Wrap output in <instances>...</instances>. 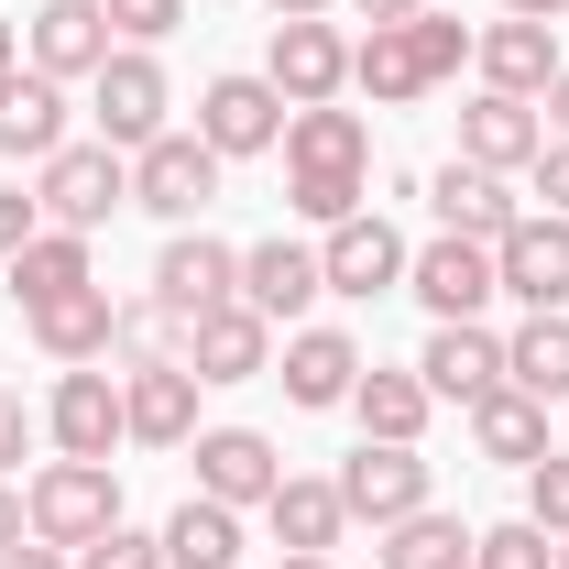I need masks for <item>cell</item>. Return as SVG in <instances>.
Wrapping results in <instances>:
<instances>
[{
  "label": "cell",
  "mask_w": 569,
  "mask_h": 569,
  "mask_svg": "<svg viewBox=\"0 0 569 569\" xmlns=\"http://www.w3.org/2000/svg\"><path fill=\"white\" fill-rule=\"evenodd\" d=\"M361 187H372V121L340 110V99L296 110V121H284V209L318 219V230H340V219L361 209Z\"/></svg>",
  "instance_id": "cell-1"
},
{
  "label": "cell",
  "mask_w": 569,
  "mask_h": 569,
  "mask_svg": "<svg viewBox=\"0 0 569 569\" xmlns=\"http://www.w3.org/2000/svg\"><path fill=\"white\" fill-rule=\"evenodd\" d=\"M460 56H471V33H460L449 11H406V22H372L351 44V88H372L383 110H406L438 77H460Z\"/></svg>",
  "instance_id": "cell-2"
},
{
  "label": "cell",
  "mask_w": 569,
  "mask_h": 569,
  "mask_svg": "<svg viewBox=\"0 0 569 569\" xmlns=\"http://www.w3.org/2000/svg\"><path fill=\"white\" fill-rule=\"evenodd\" d=\"M22 515H33V537L44 548H88V537H110L121 526V482H110V460H44L33 482H22Z\"/></svg>",
  "instance_id": "cell-3"
},
{
  "label": "cell",
  "mask_w": 569,
  "mask_h": 569,
  "mask_svg": "<svg viewBox=\"0 0 569 569\" xmlns=\"http://www.w3.org/2000/svg\"><path fill=\"white\" fill-rule=\"evenodd\" d=\"M33 209H44V230H99L110 209H132V164H121V142H67V153H44Z\"/></svg>",
  "instance_id": "cell-4"
},
{
  "label": "cell",
  "mask_w": 569,
  "mask_h": 569,
  "mask_svg": "<svg viewBox=\"0 0 569 569\" xmlns=\"http://www.w3.org/2000/svg\"><path fill=\"white\" fill-rule=\"evenodd\" d=\"M209 198H219V153L198 132H153L132 153V209H153V219H209Z\"/></svg>",
  "instance_id": "cell-5"
},
{
  "label": "cell",
  "mask_w": 569,
  "mask_h": 569,
  "mask_svg": "<svg viewBox=\"0 0 569 569\" xmlns=\"http://www.w3.org/2000/svg\"><path fill=\"white\" fill-rule=\"evenodd\" d=\"M329 482H340V503H351V526H395V515L438 503V471H427L417 449H395V438H361Z\"/></svg>",
  "instance_id": "cell-6"
},
{
  "label": "cell",
  "mask_w": 569,
  "mask_h": 569,
  "mask_svg": "<svg viewBox=\"0 0 569 569\" xmlns=\"http://www.w3.org/2000/svg\"><path fill=\"white\" fill-rule=\"evenodd\" d=\"M88 110H99V142H121V153H142V142L164 132L176 88H164V67H153V44H121L110 67L88 77Z\"/></svg>",
  "instance_id": "cell-7"
},
{
  "label": "cell",
  "mask_w": 569,
  "mask_h": 569,
  "mask_svg": "<svg viewBox=\"0 0 569 569\" xmlns=\"http://www.w3.org/2000/svg\"><path fill=\"white\" fill-rule=\"evenodd\" d=\"M406 296H417L427 318H482L503 284H493V241H460V230H438L427 252H406Z\"/></svg>",
  "instance_id": "cell-8"
},
{
  "label": "cell",
  "mask_w": 569,
  "mask_h": 569,
  "mask_svg": "<svg viewBox=\"0 0 569 569\" xmlns=\"http://www.w3.org/2000/svg\"><path fill=\"white\" fill-rule=\"evenodd\" d=\"M284 121H296V110H284L274 77H209V99H198V142H209L219 164H230V153H274Z\"/></svg>",
  "instance_id": "cell-9"
},
{
  "label": "cell",
  "mask_w": 569,
  "mask_h": 569,
  "mask_svg": "<svg viewBox=\"0 0 569 569\" xmlns=\"http://www.w3.org/2000/svg\"><path fill=\"white\" fill-rule=\"evenodd\" d=\"M230 296H241V252L209 241V230H176L164 263H153V307L187 329V318H209V307H230Z\"/></svg>",
  "instance_id": "cell-10"
},
{
  "label": "cell",
  "mask_w": 569,
  "mask_h": 569,
  "mask_svg": "<svg viewBox=\"0 0 569 569\" xmlns=\"http://www.w3.org/2000/svg\"><path fill=\"white\" fill-rule=\"evenodd\" d=\"M44 438H56L67 460H110V449L132 438V417H121V372H88V361H77L67 383L44 395Z\"/></svg>",
  "instance_id": "cell-11"
},
{
  "label": "cell",
  "mask_w": 569,
  "mask_h": 569,
  "mask_svg": "<svg viewBox=\"0 0 569 569\" xmlns=\"http://www.w3.org/2000/svg\"><path fill=\"white\" fill-rule=\"evenodd\" d=\"M263 77L284 88V110H318V99H340L351 88V44H340V22L318 11V22H274V56Z\"/></svg>",
  "instance_id": "cell-12"
},
{
  "label": "cell",
  "mask_w": 569,
  "mask_h": 569,
  "mask_svg": "<svg viewBox=\"0 0 569 569\" xmlns=\"http://www.w3.org/2000/svg\"><path fill=\"white\" fill-rule=\"evenodd\" d=\"M417 383L438 395V406H482V395L503 383V340L482 329V318H438L427 351H417Z\"/></svg>",
  "instance_id": "cell-13"
},
{
  "label": "cell",
  "mask_w": 569,
  "mask_h": 569,
  "mask_svg": "<svg viewBox=\"0 0 569 569\" xmlns=\"http://www.w3.org/2000/svg\"><path fill=\"white\" fill-rule=\"evenodd\" d=\"M493 284H503V296H526V307H569V219L526 209L493 241Z\"/></svg>",
  "instance_id": "cell-14"
},
{
  "label": "cell",
  "mask_w": 569,
  "mask_h": 569,
  "mask_svg": "<svg viewBox=\"0 0 569 569\" xmlns=\"http://www.w3.org/2000/svg\"><path fill=\"white\" fill-rule=\"evenodd\" d=\"M187 372H198V383H252V372H274V318H252L241 296L209 307V318H187Z\"/></svg>",
  "instance_id": "cell-15"
},
{
  "label": "cell",
  "mask_w": 569,
  "mask_h": 569,
  "mask_svg": "<svg viewBox=\"0 0 569 569\" xmlns=\"http://www.w3.org/2000/svg\"><path fill=\"white\" fill-rule=\"evenodd\" d=\"M187 449H198V493L209 503H274V482H284L263 427H198Z\"/></svg>",
  "instance_id": "cell-16"
},
{
  "label": "cell",
  "mask_w": 569,
  "mask_h": 569,
  "mask_svg": "<svg viewBox=\"0 0 569 569\" xmlns=\"http://www.w3.org/2000/svg\"><path fill=\"white\" fill-rule=\"evenodd\" d=\"M318 274H329V296H395V284H406V241H395V219L351 209L329 241H318Z\"/></svg>",
  "instance_id": "cell-17"
},
{
  "label": "cell",
  "mask_w": 569,
  "mask_h": 569,
  "mask_svg": "<svg viewBox=\"0 0 569 569\" xmlns=\"http://www.w3.org/2000/svg\"><path fill=\"white\" fill-rule=\"evenodd\" d=\"M121 417H132L142 449H187L198 438V372L187 361H132L121 372Z\"/></svg>",
  "instance_id": "cell-18"
},
{
  "label": "cell",
  "mask_w": 569,
  "mask_h": 569,
  "mask_svg": "<svg viewBox=\"0 0 569 569\" xmlns=\"http://www.w3.org/2000/svg\"><path fill=\"white\" fill-rule=\"evenodd\" d=\"M22 44H33V77H56V88H67V77H99L110 56H121V44H110V11H99V0H44Z\"/></svg>",
  "instance_id": "cell-19"
},
{
  "label": "cell",
  "mask_w": 569,
  "mask_h": 569,
  "mask_svg": "<svg viewBox=\"0 0 569 569\" xmlns=\"http://www.w3.org/2000/svg\"><path fill=\"white\" fill-rule=\"evenodd\" d=\"M318 296H329V274H318V241H252V252H241V307H252V318H307V307H318Z\"/></svg>",
  "instance_id": "cell-20"
},
{
  "label": "cell",
  "mask_w": 569,
  "mask_h": 569,
  "mask_svg": "<svg viewBox=\"0 0 569 569\" xmlns=\"http://www.w3.org/2000/svg\"><path fill=\"white\" fill-rule=\"evenodd\" d=\"M427 209H438V230H460V241H503V230L526 219V209H515V187H503L493 164H460V153L427 176Z\"/></svg>",
  "instance_id": "cell-21"
},
{
  "label": "cell",
  "mask_w": 569,
  "mask_h": 569,
  "mask_svg": "<svg viewBox=\"0 0 569 569\" xmlns=\"http://www.w3.org/2000/svg\"><path fill=\"white\" fill-rule=\"evenodd\" d=\"M537 153H548L537 99H503V88H482V99L460 110V164H493V176H515V164H537Z\"/></svg>",
  "instance_id": "cell-22"
},
{
  "label": "cell",
  "mask_w": 569,
  "mask_h": 569,
  "mask_svg": "<svg viewBox=\"0 0 569 569\" xmlns=\"http://www.w3.org/2000/svg\"><path fill=\"white\" fill-rule=\"evenodd\" d=\"M471 67H482V88H503V99H548V77H559V33L503 11L493 33H471Z\"/></svg>",
  "instance_id": "cell-23"
},
{
  "label": "cell",
  "mask_w": 569,
  "mask_h": 569,
  "mask_svg": "<svg viewBox=\"0 0 569 569\" xmlns=\"http://www.w3.org/2000/svg\"><path fill=\"white\" fill-rule=\"evenodd\" d=\"M110 318H121V307H110V284H77V296H44V307H22V329H33V351L44 361H110Z\"/></svg>",
  "instance_id": "cell-24"
},
{
  "label": "cell",
  "mask_w": 569,
  "mask_h": 569,
  "mask_svg": "<svg viewBox=\"0 0 569 569\" xmlns=\"http://www.w3.org/2000/svg\"><path fill=\"white\" fill-rule=\"evenodd\" d=\"M0 153H11V164L67 153V88H56V77H33V67L0 77Z\"/></svg>",
  "instance_id": "cell-25"
},
{
  "label": "cell",
  "mask_w": 569,
  "mask_h": 569,
  "mask_svg": "<svg viewBox=\"0 0 569 569\" xmlns=\"http://www.w3.org/2000/svg\"><path fill=\"white\" fill-rule=\"evenodd\" d=\"M274 383H284V406H351V383H361V340H351V329H296Z\"/></svg>",
  "instance_id": "cell-26"
},
{
  "label": "cell",
  "mask_w": 569,
  "mask_h": 569,
  "mask_svg": "<svg viewBox=\"0 0 569 569\" xmlns=\"http://www.w3.org/2000/svg\"><path fill=\"white\" fill-rule=\"evenodd\" d=\"M263 526H274L284 559H329V548L351 537V503H340V482H296V471H284L274 503H263Z\"/></svg>",
  "instance_id": "cell-27"
},
{
  "label": "cell",
  "mask_w": 569,
  "mask_h": 569,
  "mask_svg": "<svg viewBox=\"0 0 569 569\" xmlns=\"http://www.w3.org/2000/svg\"><path fill=\"white\" fill-rule=\"evenodd\" d=\"M471 449L503 460V471H537V460H548V406H537V395H515V383H493V395L471 406Z\"/></svg>",
  "instance_id": "cell-28"
},
{
  "label": "cell",
  "mask_w": 569,
  "mask_h": 569,
  "mask_svg": "<svg viewBox=\"0 0 569 569\" xmlns=\"http://www.w3.org/2000/svg\"><path fill=\"white\" fill-rule=\"evenodd\" d=\"M503 383L537 395V406H569V318L559 307H526V329L503 340Z\"/></svg>",
  "instance_id": "cell-29"
},
{
  "label": "cell",
  "mask_w": 569,
  "mask_h": 569,
  "mask_svg": "<svg viewBox=\"0 0 569 569\" xmlns=\"http://www.w3.org/2000/svg\"><path fill=\"white\" fill-rule=\"evenodd\" d=\"M372 569H471V526L438 515V503H417V515L372 526Z\"/></svg>",
  "instance_id": "cell-30"
},
{
  "label": "cell",
  "mask_w": 569,
  "mask_h": 569,
  "mask_svg": "<svg viewBox=\"0 0 569 569\" xmlns=\"http://www.w3.org/2000/svg\"><path fill=\"white\" fill-rule=\"evenodd\" d=\"M164 569H241V503L187 493L164 515Z\"/></svg>",
  "instance_id": "cell-31"
},
{
  "label": "cell",
  "mask_w": 569,
  "mask_h": 569,
  "mask_svg": "<svg viewBox=\"0 0 569 569\" xmlns=\"http://www.w3.org/2000/svg\"><path fill=\"white\" fill-rule=\"evenodd\" d=\"M77 284H99V274H88V230H33V241L11 252V296H22V307L77 296Z\"/></svg>",
  "instance_id": "cell-32"
},
{
  "label": "cell",
  "mask_w": 569,
  "mask_h": 569,
  "mask_svg": "<svg viewBox=\"0 0 569 569\" xmlns=\"http://www.w3.org/2000/svg\"><path fill=\"white\" fill-rule=\"evenodd\" d=\"M427 406H438V395H427L417 372H361V383H351L361 438H395V449H417V438H427Z\"/></svg>",
  "instance_id": "cell-33"
},
{
  "label": "cell",
  "mask_w": 569,
  "mask_h": 569,
  "mask_svg": "<svg viewBox=\"0 0 569 569\" xmlns=\"http://www.w3.org/2000/svg\"><path fill=\"white\" fill-rule=\"evenodd\" d=\"M471 569H559V537H548L537 515H515V526H482V537H471Z\"/></svg>",
  "instance_id": "cell-34"
},
{
  "label": "cell",
  "mask_w": 569,
  "mask_h": 569,
  "mask_svg": "<svg viewBox=\"0 0 569 569\" xmlns=\"http://www.w3.org/2000/svg\"><path fill=\"white\" fill-rule=\"evenodd\" d=\"M164 340H187V329H176V318H164L153 296H142V307H121V318H110V351H121V361H176V351H164Z\"/></svg>",
  "instance_id": "cell-35"
},
{
  "label": "cell",
  "mask_w": 569,
  "mask_h": 569,
  "mask_svg": "<svg viewBox=\"0 0 569 569\" xmlns=\"http://www.w3.org/2000/svg\"><path fill=\"white\" fill-rule=\"evenodd\" d=\"M77 569H164V537H142V526H110V537H88Z\"/></svg>",
  "instance_id": "cell-36"
},
{
  "label": "cell",
  "mask_w": 569,
  "mask_h": 569,
  "mask_svg": "<svg viewBox=\"0 0 569 569\" xmlns=\"http://www.w3.org/2000/svg\"><path fill=\"white\" fill-rule=\"evenodd\" d=\"M526 515H537L548 537H569V449H548V460L526 471Z\"/></svg>",
  "instance_id": "cell-37"
},
{
  "label": "cell",
  "mask_w": 569,
  "mask_h": 569,
  "mask_svg": "<svg viewBox=\"0 0 569 569\" xmlns=\"http://www.w3.org/2000/svg\"><path fill=\"white\" fill-rule=\"evenodd\" d=\"M99 11H110V33H121V44H164V33L187 22V0H99Z\"/></svg>",
  "instance_id": "cell-38"
},
{
  "label": "cell",
  "mask_w": 569,
  "mask_h": 569,
  "mask_svg": "<svg viewBox=\"0 0 569 569\" xmlns=\"http://www.w3.org/2000/svg\"><path fill=\"white\" fill-rule=\"evenodd\" d=\"M22 449H33V406L0 383V471H22Z\"/></svg>",
  "instance_id": "cell-39"
},
{
  "label": "cell",
  "mask_w": 569,
  "mask_h": 569,
  "mask_svg": "<svg viewBox=\"0 0 569 569\" xmlns=\"http://www.w3.org/2000/svg\"><path fill=\"white\" fill-rule=\"evenodd\" d=\"M33 230H44V209H33V198H22V187H0V263H11V252H22V241H33Z\"/></svg>",
  "instance_id": "cell-40"
},
{
  "label": "cell",
  "mask_w": 569,
  "mask_h": 569,
  "mask_svg": "<svg viewBox=\"0 0 569 569\" xmlns=\"http://www.w3.org/2000/svg\"><path fill=\"white\" fill-rule=\"evenodd\" d=\"M537 198H548V219H569V142L537 153Z\"/></svg>",
  "instance_id": "cell-41"
},
{
  "label": "cell",
  "mask_w": 569,
  "mask_h": 569,
  "mask_svg": "<svg viewBox=\"0 0 569 569\" xmlns=\"http://www.w3.org/2000/svg\"><path fill=\"white\" fill-rule=\"evenodd\" d=\"M22 537H33V515H22V493H11V482H0V559H11Z\"/></svg>",
  "instance_id": "cell-42"
},
{
  "label": "cell",
  "mask_w": 569,
  "mask_h": 569,
  "mask_svg": "<svg viewBox=\"0 0 569 569\" xmlns=\"http://www.w3.org/2000/svg\"><path fill=\"white\" fill-rule=\"evenodd\" d=\"M0 569H77V559H67V548H44V537H22V548H11Z\"/></svg>",
  "instance_id": "cell-43"
},
{
  "label": "cell",
  "mask_w": 569,
  "mask_h": 569,
  "mask_svg": "<svg viewBox=\"0 0 569 569\" xmlns=\"http://www.w3.org/2000/svg\"><path fill=\"white\" fill-rule=\"evenodd\" d=\"M548 142H569V67L548 77Z\"/></svg>",
  "instance_id": "cell-44"
},
{
  "label": "cell",
  "mask_w": 569,
  "mask_h": 569,
  "mask_svg": "<svg viewBox=\"0 0 569 569\" xmlns=\"http://www.w3.org/2000/svg\"><path fill=\"white\" fill-rule=\"evenodd\" d=\"M361 22H406V11H427V0H351Z\"/></svg>",
  "instance_id": "cell-45"
},
{
  "label": "cell",
  "mask_w": 569,
  "mask_h": 569,
  "mask_svg": "<svg viewBox=\"0 0 569 569\" xmlns=\"http://www.w3.org/2000/svg\"><path fill=\"white\" fill-rule=\"evenodd\" d=\"M503 11H515V22H559L569 0H503Z\"/></svg>",
  "instance_id": "cell-46"
},
{
  "label": "cell",
  "mask_w": 569,
  "mask_h": 569,
  "mask_svg": "<svg viewBox=\"0 0 569 569\" xmlns=\"http://www.w3.org/2000/svg\"><path fill=\"white\" fill-rule=\"evenodd\" d=\"M22 67V22H0V77Z\"/></svg>",
  "instance_id": "cell-47"
},
{
  "label": "cell",
  "mask_w": 569,
  "mask_h": 569,
  "mask_svg": "<svg viewBox=\"0 0 569 569\" xmlns=\"http://www.w3.org/2000/svg\"><path fill=\"white\" fill-rule=\"evenodd\" d=\"M318 11H329V0H274V22H318Z\"/></svg>",
  "instance_id": "cell-48"
},
{
  "label": "cell",
  "mask_w": 569,
  "mask_h": 569,
  "mask_svg": "<svg viewBox=\"0 0 569 569\" xmlns=\"http://www.w3.org/2000/svg\"><path fill=\"white\" fill-rule=\"evenodd\" d=\"M274 569H340V559H274Z\"/></svg>",
  "instance_id": "cell-49"
},
{
  "label": "cell",
  "mask_w": 569,
  "mask_h": 569,
  "mask_svg": "<svg viewBox=\"0 0 569 569\" xmlns=\"http://www.w3.org/2000/svg\"><path fill=\"white\" fill-rule=\"evenodd\" d=\"M559 569H569V537H559Z\"/></svg>",
  "instance_id": "cell-50"
}]
</instances>
